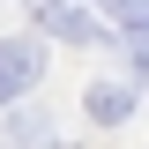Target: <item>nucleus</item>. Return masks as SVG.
<instances>
[{"instance_id": "1", "label": "nucleus", "mask_w": 149, "mask_h": 149, "mask_svg": "<svg viewBox=\"0 0 149 149\" xmlns=\"http://www.w3.org/2000/svg\"><path fill=\"white\" fill-rule=\"evenodd\" d=\"M37 74H45V45H30V37H8V45H0V104H8V97H22Z\"/></svg>"}, {"instance_id": "3", "label": "nucleus", "mask_w": 149, "mask_h": 149, "mask_svg": "<svg viewBox=\"0 0 149 149\" xmlns=\"http://www.w3.org/2000/svg\"><path fill=\"white\" fill-rule=\"evenodd\" d=\"M97 8H104L119 30H134V52L149 60V0H97Z\"/></svg>"}, {"instance_id": "2", "label": "nucleus", "mask_w": 149, "mask_h": 149, "mask_svg": "<svg viewBox=\"0 0 149 149\" xmlns=\"http://www.w3.org/2000/svg\"><path fill=\"white\" fill-rule=\"evenodd\" d=\"M37 22H52V30H60V37H74V45H97V22H82L67 0H37Z\"/></svg>"}, {"instance_id": "4", "label": "nucleus", "mask_w": 149, "mask_h": 149, "mask_svg": "<svg viewBox=\"0 0 149 149\" xmlns=\"http://www.w3.org/2000/svg\"><path fill=\"white\" fill-rule=\"evenodd\" d=\"M127 104H134V90H119V82H97V90H90V119H97V127H119Z\"/></svg>"}]
</instances>
